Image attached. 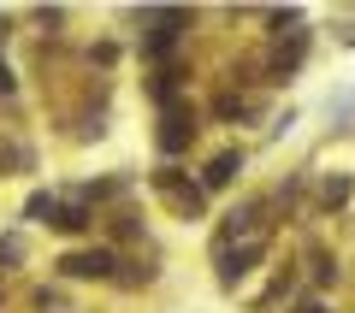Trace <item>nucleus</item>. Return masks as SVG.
<instances>
[{"mask_svg":"<svg viewBox=\"0 0 355 313\" xmlns=\"http://www.w3.org/2000/svg\"><path fill=\"white\" fill-rule=\"evenodd\" d=\"M60 272L65 278H113V254H101V249L95 254H65Z\"/></svg>","mask_w":355,"mask_h":313,"instance_id":"f257e3e1","label":"nucleus"},{"mask_svg":"<svg viewBox=\"0 0 355 313\" xmlns=\"http://www.w3.org/2000/svg\"><path fill=\"white\" fill-rule=\"evenodd\" d=\"M190 136H196V125H190L184 113H172V118H166V130H160V148H166V154H178Z\"/></svg>","mask_w":355,"mask_h":313,"instance_id":"f03ea898","label":"nucleus"},{"mask_svg":"<svg viewBox=\"0 0 355 313\" xmlns=\"http://www.w3.org/2000/svg\"><path fill=\"white\" fill-rule=\"evenodd\" d=\"M237 172H243V154H219V160L207 166V189H225Z\"/></svg>","mask_w":355,"mask_h":313,"instance_id":"7ed1b4c3","label":"nucleus"},{"mask_svg":"<svg viewBox=\"0 0 355 313\" xmlns=\"http://www.w3.org/2000/svg\"><path fill=\"white\" fill-rule=\"evenodd\" d=\"M53 225H60V231H83L89 219H83V207H65V213H53Z\"/></svg>","mask_w":355,"mask_h":313,"instance_id":"20e7f679","label":"nucleus"},{"mask_svg":"<svg viewBox=\"0 0 355 313\" xmlns=\"http://www.w3.org/2000/svg\"><path fill=\"white\" fill-rule=\"evenodd\" d=\"M53 213H60V207H53L48 195H36V201H30V219H53Z\"/></svg>","mask_w":355,"mask_h":313,"instance_id":"39448f33","label":"nucleus"},{"mask_svg":"<svg viewBox=\"0 0 355 313\" xmlns=\"http://www.w3.org/2000/svg\"><path fill=\"white\" fill-rule=\"evenodd\" d=\"M18 254H24V242H18V237H6V242H0V260H18Z\"/></svg>","mask_w":355,"mask_h":313,"instance_id":"423d86ee","label":"nucleus"},{"mask_svg":"<svg viewBox=\"0 0 355 313\" xmlns=\"http://www.w3.org/2000/svg\"><path fill=\"white\" fill-rule=\"evenodd\" d=\"M0 95H12V71L6 65H0Z\"/></svg>","mask_w":355,"mask_h":313,"instance_id":"0eeeda50","label":"nucleus"}]
</instances>
